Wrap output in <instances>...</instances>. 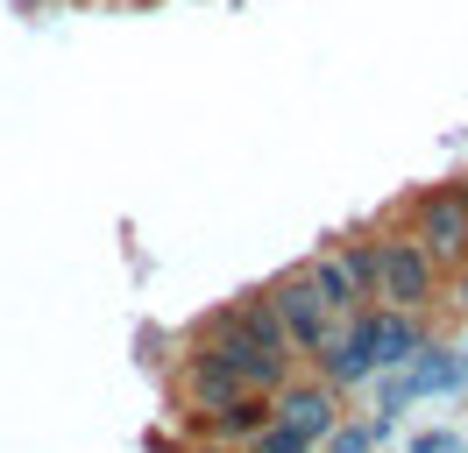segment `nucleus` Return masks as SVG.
I'll return each mask as SVG.
<instances>
[{
    "label": "nucleus",
    "mask_w": 468,
    "mask_h": 453,
    "mask_svg": "<svg viewBox=\"0 0 468 453\" xmlns=\"http://www.w3.org/2000/svg\"><path fill=\"white\" fill-rule=\"evenodd\" d=\"M440 277H447V269H440L411 234H377V241H369V305L433 311L440 305Z\"/></svg>",
    "instance_id": "1"
},
{
    "label": "nucleus",
    "mask_w": 468,
    "mask_h": 453,
    "mask_svg": "<svg viewBox=\"0 0 468 453\" xmlns=\"http://www.w3.org/2000/svg\"><path fill=\"white\" fill-rule=\"evenodd\" d=\"M405 234L433 255L440 269H454L468 255V184H426L405 198Z\"/></svg>",
    "instance_id": "2"
},
{
    "label": "nucleus",
    "mask_w": 468,
    "mask_h": 453,
    "mask_svg": "<svg viewBox=\"0 0 468 453\" xmlns=\"http://www.w3.org/2000/svg\"><path fill=\"white\" fill-rule=\"evenodd\" d=\"M263 290H270V305H277V326H284V340H292V354H313V347L334 333V319H341L305 269H284V277L263 283Z\"/></svg>",
    "instance_id": "3"
},
{
    "label": "nucleus",
    "mask_w": 468,
    "mask_h": 453,
    "mask_svg": "<svg viewBox=\"0 0 468 453\" xmlns=\"http://www.w3.org/2000/svg\"><path fill=\"white\" fill-rule=\"evenodd\" d=\"M355 340H362V354L369 368H405L419 347H426V311H390V305H362L348 311Z\"/></svg>",
    "instance_id": "4"
},
{
    "label": "nucleus",
    "mask_w": 468,
    "mask_h": 453,
    "mask_svg": "<svg viewBox=\"0 0 468 453\" xmlns=\"http://www.w3.org/2000/svg\"><path fill=\"white\" fill-rule=\"evenodd\" d=\"M171 390H177V411H185V418H206V411H220L228 396H241L249 383L234 375V362L220 354V347H192L185 368L171 375Z\"/></svg>",
    "instance_id": "5"
},
{
    "label": "nucleus",
    "mask_w": 468,
    "mask_h": 453,
    "mask_svg": "<svg viewBox=\"0 0 468 453\" xmlns=\"http://www.w3.org/2000/svg\"><path fill=\"white\" fill-rule=\"evenodd\" d=\"M270 418H284L292 432H305L313 447H320L326 432H334V418H341V390L334 383H320V375H284L277 390H270Z\"/></svg>",
    "instance_id": "6"
},
{
    "label": "nucleus",
    "mask_w": 468,
    "mask_h": 453,
    "mask_svg": "<svg viewBox=\"0 0 468 453\" xmlns=\"http://www.w3.org/2000/svg\"><path fill=\"white\" fill-rule=\"evenodd\" d=\"M305 277L326 290L334 311H362L369 305V241H341V248H320L305 262Z\"/></svg>",
    "instance_id": "7"
},
{
    "label": "nucleus",
    "mask_w": 468,
    "mask_h": 453,
    "mask_svg": "<svg viewBox=\"0 0 468 453\" xmlns=\"http://www.w3.org/2000/svg\"><path fill=\"white\" fill-rule=\"evenodd\" d=\"M305 362H313V375H320V383H334L341 396H348L355 383H369V375H377V368H369V354H362V340H355V326H348V311L334 319V333H326Z\"/></svg>",
    "instance_id": "8"
},
{
    "label": "nucleus",
    "mask_w": 468,
    "mask_h": 453,
    "mask_svg": "<svg viewBox=\"0 0 468 453\" xmlns=\"http://www.w3.org/2000/svg\"><path fill=\"white\" fill-rule=\"evenodd\" d=\"M270 418V396L263 390H241V396H228V404H220V411H206V418H192L206 432V439H213V447H249V439H256V425Z\"/></svg>",
    "instance_id": "9"
},
{
    "label": "nucleus",
    "mask_w": 468,
    "mask_h": 453,
    "mask_svg": "<svg viewBox=\"0 0 468 453\" xmlns=\"http://www.w3.org/2000/svg\"><path fill=\"white\" fill-rule=\"evenodd\" d=\"M228 311V326L241 340H256V347H270V354H292V340H284V326H277V305H270V290H241Z\"/></svg>",
    "instance_id": "10"
},
{
    "label": "nucleus",
    "mask_w": 468,
    "mask_h": 453,
    "mask_svg": "<svg viewBox=\"0 0 468 453\" xmlns=\"http://www.w3.org/2000/svg\"><path fill=\"white\" fill-rule=\"evenodd\" d=\"M462 375H468V362L454 354V347H419L405 362V383H411V396H447V390H462Z\"/></svg>",
    "instance_id": "11"
},
{
    "label": "nucleus",
    "mask_w": 468,
    "mask_h": 453,
    "mask_svg": "<svg viewBox=\"0 0 468 453\" xmlns=\"http://www.w3.org/2000/svg\"><path fill=\"white\" fill-rule=\"evenodd\" d=\"M377 447H383V418H355V425L334 418V432L320 439V453H377Z\"/></svg>",
    "instance_id": "12"
},
{
    "label": "nucleus",
    "mask_w": 468,
    "mask_h": 453,
    "mask_svg": "<svg viewBox=\"0 0 468 453\" xmlns=\"http://www.w3.org/2000/svg\"><path fill=\"white\" fill-rule=\"evenodd\" d=\"M249 453H320V447H313L305 432H292L284 418H263V425H256V439H249Z\"/></svg>",
    "instance_id": "13"
},
{
    "label": "nucleus",
    "mask_w": 468,
    "mask_h": 453,
    "mask_svg": "<svg viewBox=\"0 0 468 453\" xmlns=\"http://www.w3.org/2000/svg\"><path fill=\"white\" fill-rule=\"evenodd\" d=\"M383 375V390H377V411H405L411 404V383H405V368H377Z\"/></svg>",
    "instance_id": "14"
},
{
    "label": "nucleus",
    "mask_w": 468,
    "mask_h": 453,
    "mask_svg": "<svg viewBox=\"0 0 468 453\" xmlns=\"http://www.w3.org/2000/svg\"><path fill=\"white\" fill-rule=\"evenodd\" d=\"M440 290H447V298H454V311L468 319V255L454 262V269H447V277H440Z\"/></svg>",
    "instance_id": "15"
},
{
    "label": "nucleus",
    "mask_w": 468,
    "mask_h": 453,
    "mask_svg": "<svg viewBox=\"0 0 468 453\" xmlns=\"http://www.w3.org/2000/svg\"><path fill=\"white\" fill-rule=\"evenodd\" d=\"M411 453H462L454 432H426V439H411Z\"/></svg>",
    "instance_id": "16"
}]
</instances>
